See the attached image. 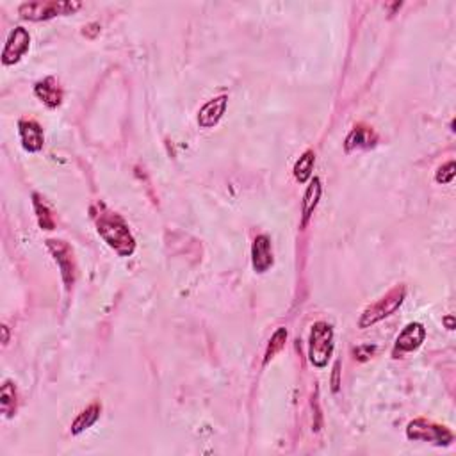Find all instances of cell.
Returning a JSON list of instances; mask_svg holds the SVG:
<instances>
[{
  "mask_svg": "<svg viewBox=\"0 0 456 456\" xmlns=\"http://www.w3.org/2000/svg\"><path fill=\"white\" fill-rule=\"evenodd\" d=\"M34 95L47 105L48 109L59 107L63 102V90L59 82L54 77H45L43 81H38L34 86Z\"/></svg>",
  "mask_w": 456,
  "mask_h": 456,
  "instance_id": "7c38bea8",
  "label": "cell"
},
{
  "mask_svg": "<svg viewBox=\"0 0 456 456\" xmlns=\"http://www.w3.org/2000/svg\"><path fill=\"white\" fill-rule=\"evenodd\" d=\"M321 193H323V185H321V180L318 177H314V180H310L309 187H307V193L303 196V227L309 223L310 216L314 214L315 207H318L319 198H321Z\"/></svg>",
  "mask_w": 456,
  "mask_h": 456,
  "instance_id": "5bb4252c",
  "label": "cell"
},
{
  "mask_svg": "<svg viewBox=\"0 0 456 456\" xmlns=\"http://www.w3.org/2000/svg\"><path fill=\"white\" fill-rule=\"evenodd\" d=\"M455 175H456L455 160H449V163L442 164V166L437 169V173H435V180L439 182V184H451V182L455 180Z\"/></svg>",
  "mask_w": 456,
  "mask_h": 456,
  "instance_id": "ffe728a7",
  "label": "cell"
},
{
  "mask_svg": "<svg viewBox=\"0 0 456 456\" xmlns=\"http://www.w3.org/2000/svg\"><path fill=\"white\" fill-rule=\"evenodd\" d=\"M405 296H406V289L403 287V285L392 289L391 293H387L382 300H378L376 303L369 305L364 312H362L360 319H358V327L369 328L373 327V324L380 323L382 319L392 315L401 305H403Z\"/></svg>",
  "mask_w": 456,
  "mask_h": 456,
  "instance_id": "277c9868",
  "label": "cell"
},
{
  "mask_svg": "<svg viewBox=\"0 0 456 456\" xmlns=\"http://www.w3.org/2000/svg\"><path fill=\"white\" fill-rule=\"evenodd\" d=\"M91 212L96 230L103 241L107 242L109 248H112L121 257H130L136 251V239L127 221L116 212L109 211L105 205H99V212L95 209H91Z\"/></svg>",
  "mask_w": 456,
  "mask_h": 456,
  "instance_id": "6da1fadb",
  "label": "cell"
},
{
  "mask_svg": "<svg viewBox=\"0 0 456 456\" xmlns=\"http://www.w3.org/2000/svg\"><path fill=\"white\" fill-rule=\"evenodd\" d=\"M315 164V154L312 150H307L305 154L296 160L294 164V178H296L300 184H305L310 177H312V169H314Z\"/></svg>",
  "mask_w": 456,
  "mask_h": 456,
  "instance_id": "2e32d148",
  "label": "cell"
},
{
  "mask_svg": "<svg viewBox=\"0 0 456 456\" xmlns=\"http://www.w3.org/2000/svg\"><path fill=\"white\" fill-rule=\"evenodd\" d=\"M48 250L56 258L57 266L61 269V276L65 280L66 287H72L75 280V262H74V251L66 245L65 241H57V239H50L47 241Z\"/></svg>",
  "mask_w": 456,
  "mask_h": 456,
  "instance_id": "52a82bcc",
  "label": "cell"
},
{
  "mask_svg": "<svg viewBox=\"0 0 456 456\" xmlns=\"http://www.w3.org/2000/svg\"><path fill=\"white\" fill-rule=\"evenodd\" d=\"M426 339V328L421 323H408L396 339V344L392 348V357L400 358L406 353H412L419 349Z\"/></svg>",
  "mask_w": 456,
  "mask_h": 456,
  "instance_id": "8992f818",
  "label": "cell"
},
{
  "mask_svg": "<svg viewBox=\"0 0 456 456\" xmlns=\"http://www.w3.org/2000/svg\"><path fill=\"white\" fill-rule=\"evenodd\" d=\"M285 342H287V330H285V328H278V330L273 333L269 344H267L266 355H264V364H269V360H273V358L284 349Z\"/></svg>",
  "mask_w": 456,
  "mask_h": 456,
  "instance_id": "d6986e66",
  "label": "cell"
},
{
  "mask_svg": "<svg viewBox=\"0 0 456 456\" xmlns=\"http://www.w3.org/2000/svg\"><path fill=\"white\" fill-rule=\"evenodd\" d=\"M32 198H34L36 216H38V223L39 227H41V230H54V228H56V220H54L50 207L39 198V194H34Z\"/></svg>",
  "mask_w": 456,
  "mask_h": 456,
  "instance_id": "ac0fdd59",
  "label": "cell"
},
{
  "mask_svg": "<svg viewBox=\"0 0 456 456\" xmlns=\"http://www.w3.org/2000/svg\"><path fill=\"white\" fill-rule=\"evenodd\" d=\"M333 353V328L324 321H318L310 330L309 360L318 369L328 366Z\"/></svg>",
  "mask_w": 456,
  "mask_h": 456,
  "instance_id": "3957f363",
  "label": "cell"
},
{
  "mask_svg": "<svg viewBox=\"0 0 456 456\" xmlns=\"http://www.w3.org/2000/svg\"><path fill=\"white\" fill-rule=\"evenodd\" d=\"M18 132H20V139H22L23 150L36 154L43 148L45 136L43 129L36 123L34 120H22L18 123Z\"/></svg>",
  "mask_w": 456,
  "mask_h": 456,
  "instance_id": "30bf717a",
  "label": "cell"
},
{
  "mask_svg": "<svg viewBox=\"0 0 456 456\" xmlns=\"http://www.w3.org/2000/svg\"><path fill=\"white\" fill-rule=\"evenodd\" d=\"M100 412H102V406L99 403H93V405L87 406L86 410H82L81 413L77 415V419L72 424V433L74 435H81L82 431L90 430L100 417Z\"/></svg>",
  "mask_w": 456,
  "mask_h": 456,
  "instance_id": "9a60e30c",
  "label": "cell"
},
{
  "mask_svg": "<svg viewBox=\"0 0 456 456\" xmlns=\"http://www.w3.org/2000/svg\"><path fill=\"white\" fill-rule=\"evenodd\" d=\"M406 437L413 442H431L435 446H449L455 440V435L448 426L426 421V419H415L406 428Z\"/></svg>",
  "mask_w": 456,
  "mask_h": 456,
  "instance_id": "5b68a950",
  "label": "cell"
},
{
  "mask_svg": "<svg viewBox=\"0 0 456 456\" xmlns=\"http://www.w3.org/2000/svg\"><path fill=\"white\" fill-rule=\"evenodd\" d=\"M376 143V134L369 129V127L358 125L355 127L349 136L346 138V152L351 150H362V148H371L375 147Z\"/></svg>",
  "mask_w": 456,
  "mask_h": 456,
  "instance_id": "4fadbf2b",
  "label": "cell"
},
{
  "mask_svg": "<svg viewBox=\"0 0 456 456\" xmlns=\"http://www.w3.org/2000/svg\"><path fill=\"white\" fill-rule=\"evenodd\" d=\"M0 410L6 417H13L17 412V387L14 383L4 382L0 388Z\"/></svg>",
  "mask_w": 456,
  "mask_h": 456,
  "instance_id": "e0dca14e",
  "label": "cell"
},
{
  "mask_svg": "<svg viewBox=\"0 0 456 456\" xmlns=\"http://www.w3.org/2000/svg\"><path fill=\"white\" fill-rule=\"evenodd\" d=\"M251 264L257 273H266L273 266L271 239L267 236H257L251 246Z\"/></svg>",
  "mask_w": 456,
  "mask_h": 456,
  "instance_id": "8fae6325",
  "label": "cell"
},
{
  "mask_svg": "<svg viewBox=\"0 0 456 456\" xmlns=\"http://www.w3.org/2000/svg\"><path fill=\"white\" fill-rule=\"evenodd\" d=\"M444 324L448 327V330H455V315H448V318H444Z\"/></svg>",
  "mask_w": 456,
  "mask_h": 456,
  "instance_id": "cb8c5ba5",
  "label": "cell"
},
{
  "mask_svg": "<svg viewBox=\"0 0 456 456\" xmlns=\"http://www.w3.org/2000/svg\"><path fill=\"white\" fill-rule=\"evenodd\" d=\"M82 34L93 39L96 34H100V25H99V23H90V25H87V27H84V30H82Z\"/></svg>",
  "mask_w": 456,
  "mask_h": 456,
  "instance_id": "7402d4cb",
  "label": "cell"
},
{
  "mask_svg": "<svg viewBox=\"0 0 456 456\" xmlns=\"http://www.w3.org/2000/svg\"><path fill=\"white\" fill-rule=\"evenodd\" d=\"M29 47L30 34L23 27H17V29L11 30V34H9L8 43H6L4 52H2V63H4L6 66L17 65L18 61L25 56Z\"/></svg>",
  "mask_w": 456,
  "mask_h": 456,
  "instance_id": "ba28073f",
  "label": "cell"
},
{
  "mask_svg": "<svg viewBox=\"0 0 456 456\" xmlns=\"http://www.w3.org/2000/svg\"><path fill=\"white\" fill-rule=\"evenodd\" d=\"M2 342H4V346L8 344L9 342V330H8V327H6V324H2Z\"/></svg>",
  "mask_w": 456,
  "mask_h": 456,
  "instance_id": "d4e9b609",
  "label": "cell"
},
{
  "mask_svg": "<svg viewBox=\"0 0 456 456\" xmlns=\"http://www.w3.org/2000/svg\"><path fill=\"white\" fill-rule=\"evenodd\" d=\"M339 367H340L339 366V362H337L335 367H333V378H331V385H333V387H331V388H333V392L339 391V385H340V383H339V375H340Z\"/></svg>",
  "mask_w": 456,
  "mask_h": 456,
  "instance_id": "603a6c76",
  "label": "cell"
},
{
  "mask_svg": "<svg viewBox=\"0 0 456 456\" xmlns=\"http://www.w3.org/2000/svg\"><path fill=\"white\" fill-rule=\"evenodd\" d=\"M375 353H376V346H371V344L358 346V348L353 349V355H355V358H357L358 362L369 360V358L373 357Z\"/></svg>",
  "mask_w": 456,
  "mask_h": 456,
  "instance_id": "44dd1931",
  "label": "cell"
},
{
  "mask_svg": "<svg viewBox=\"0 0 456 456\" xmlns=\"http://www.w3.org/2000/svg\"><path fill=\"white\" fill-rule=\"evenodd\" d=\"M228 105V96L220 95L216 99L209 100V102L200 109L198 112V125L202 129H212L214 125L220 123V120L223 118L225 111H227Z\"/></svg>",
  "mask_w": 456,
  "mask_h": 456,
  "instance_id": "9c48e42d",
  "label": "cell"
},
{
  "mask_svg": "<svg viewBox=\"0 0 456 456\" xmlns=\"http://www.w3.org/2000/svg\"><path fill=\"white\" fill-rule=\"evenodd\" d=\"M81 9V2H70V0H50V2H25L18 8V13L23 20L29 22H43L50 18L63 17V14H74Z\"/></svg>",
  "mask_w": 456,
  "mask_h": 456,
  "instance_id": "7a4b0ae2",
  "label": "cell"
}]
</instances>
